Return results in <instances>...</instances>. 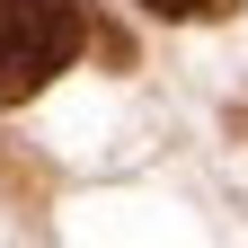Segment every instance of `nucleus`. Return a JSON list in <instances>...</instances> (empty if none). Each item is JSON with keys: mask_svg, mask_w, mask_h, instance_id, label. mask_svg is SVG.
Instances as JSON below:
<instances>
[{"mask_svg": "<svg viewBox=\"0 0 248 248\" xmlns=\"http://www.w3.org/2000/svg\"><path fill=\"white\" fill-rule=\"evenodd\" d=\"M89 45L80 0H0V107H27L53 71H71Z\"/></svg>", "mask_w": 248, "mask_h": 248, "instance_id": "nucleus-1", "label": "nucleus"}, {"mask_svg": "<svg viewBox=\"0 0 248 248\" xmlns=\"http://www.w3.org/2000/svg\"><path fill=\"white\" fill-rule=\"evenodd\" d=\"M151 18H231L239 0H142Z\"/></svg>", "mask_w": 248, "mask_h": 248, "instance_id": "nucleus-2", "label": "nucleus"}]
</instances>
